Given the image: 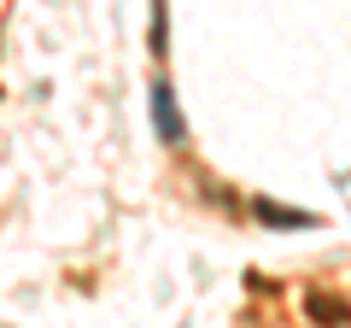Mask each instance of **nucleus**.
<instances>
[{"label":"nucleus","instance_id":"3","mask_svg":"<svg viewBox=\"0 0 351 328\" xmlns=\"http://www.w3.org/2000/svg\"><path fill=\"white\" fill-rule=\"evenodd\" d=\"M258 223H276V229H316L311 211H287V205L276 200H258Z\"/></svg>","mask_w":351,"mask_h":328},{"label":"nucleus","instance_id":"2","mask_svg":"<svg viewBox=\"0 0 351 328\" xmlns=\"http://www.w3.org/2000/svg\"><path fill=\"white\" fill-rule=\"evenodd\" d=\"M304 316H316V323H351V299H339V293H304Z\"/></svg>","mask_w":351,"mask_h":328},{"label":"nucleus","instance_id":"1","mask_svg":"<svg viewBox=\"0 0 351 328\" xmlns=\"http://www.w3.org/2000/svg\"><path fill=\"white\" fill-rule=\"evenodd\" d=\"M152 124H158V135L170 141H188V124H182V106H176V89L170 82H152Z\"/></svg>","mask_w":351,"mask_h":328}]
</instances>
